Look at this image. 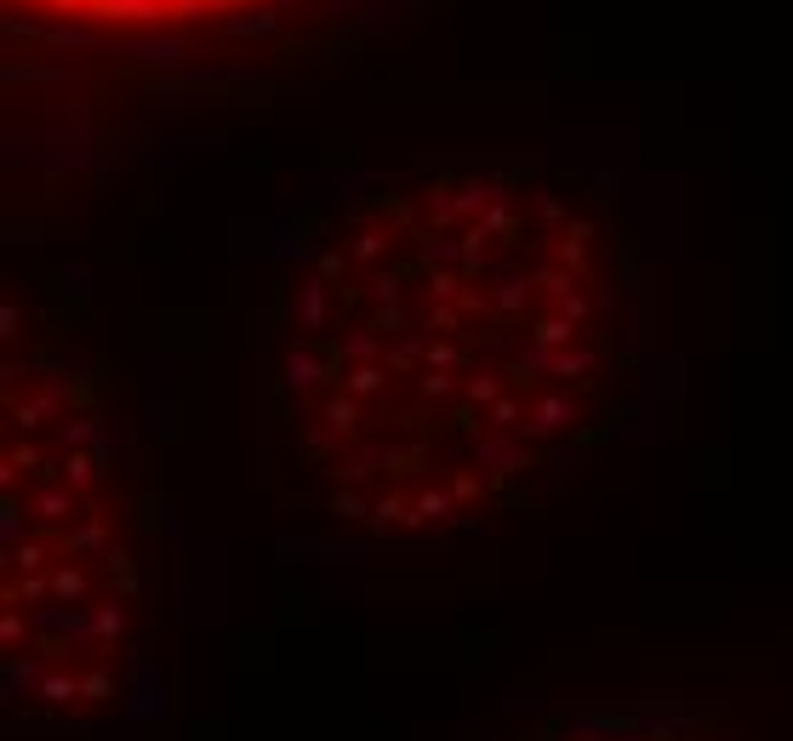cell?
<instances>
[{
  "instance_id": "1",
  "label": "cell",
  "mask_w": 793,
  "mask_h": 741,
  "mask_svg": "<svg viewBox=\"0 0 793 741\" xmlns=\"http://www.w3.org/2000/svg\"><path fill=\"white\" fill-rule=\"evenodd\" d=\"M651 388V268L611 178L422 160L297 206L257 314L269 502L354 548L497 530Z\"/></svg>"
},
{
  "instance_id": "2",
  "label": "cell",
  "mask_w": 793,
  "mask_h": 741,
  "mask_svg": "<svg viewBox=\"0 0 793 741\" xmlns=\"http://www.w3.org/2000/svg\"><path fill=\"white\" fill-rule=\"evenodd\" d=\"M0 701L29 741L97 735L149 696L154 491L126 383L69 297H7Z\"/></svg>"
},
{
  "instance_id": "3",
  "label": "cell",
  "mask_w": 793,
  "mask_h": 741,
  "mask_svg": "<svg viewBox=\"0 0 793 741\" xmlns=\"http://www.w3.org/2000/svg\"><path fill=\"white\" fill-rule=\"evenodd\" d=\"M491 741H753L725 707L697 696H606L559 701Z\"/></svg>"
},
{
  "instance_id": "4",
  "label": "cell",
  "mask_w": 793,
  "mask_h": 741,
  "mask_svg": "<svg viewBox=\"0 0 793 741\" xmlns=\"http://www.w3.org/2000/svg\"><path fill=\"white\" fill-rule=\"evenodd\" d=\"M29 18L69 23V29H104V35H154V29H201L262 12L275 0H12Z\"/></svg>"
}]
</instances>
